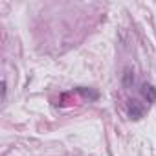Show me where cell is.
<instances>
[{"label":"cell","instance_id":"3","mask_svg":"<svg viewBox=\"0 0 156 156\" xmlns=\"http://www.w3.org/2000/svg\"><path fill=\"white\" fill-rule=\"evenodd\" d=\"M123 83H125V87H130L132 83H134V75H132V72L127 68L125 70V75H123Z\"/></svg>","mask_w":156,"mask_h":156},{"label":"cell","instance_id":"1","mask_svg":"<svg viewBox=\"0 0 156 156\" xmlns=\"http://www.w3.org/2000/svg\"><path fill=\"white\" fill-rule=\"evenodd\" d=\"M143 107L140 105V101L138 99H130L129 101V114H130V118L132 119H140L141 116H143Z\"/></svg>","mask_w":156,"mask_h":156},{"label":"cell","instance_id":"2","mask_svg":"<svg viewBox=\"0 0 156 156\" xmlns=\"http://www.w3.org/2000/svg\"><path fill=\"white\" fill-rule=\"evenodd\" d=\"M141 96L147 99V103H154L156 101V88L151 83H143L141 85Z\"/></svg>","mask_w":156,"mask_h":156}]
</instances>
